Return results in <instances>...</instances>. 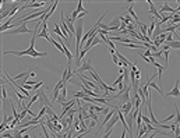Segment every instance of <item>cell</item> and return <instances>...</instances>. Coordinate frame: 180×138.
Listing matches in <instances>:
<instances>
[{
  "mask_svg": "<svg viewBox=\"0 0 180 138\" xmlns=\"http://www.w3.org/2000/svg\"><path fill=\"white\" fill-rule=\"evenodd\" d=\"M130 94H131V85H127L123 91H119L116 95H112V99H119L122 105L130 102Z\"/></svg>",
  "mask_w": 180,
  "mask_h": 138,
  "instance_id": "7a4b0ae2",
  "label": "cell"
},
{
  "mask_svg": "<svg viewBox=\"0 0 180 138\" xmlns=\"http://www.w3.org/2000/svg\"><path fill=\"white\" fill-rule=\"evenodd\" d=\"M179 80H176L175 82V87H173L172 91H169L166 94V96H173V98H180V88H179Z\"/></svg>",
  "mask_w": 180,
  "mask_h": 138,
  "instance_id": "30bf717a",
  "label": "cell"
},
{
  "mask_svg": "<svg viewBox=\"0 0 180 138\" xmlns=\"http://www.w3.org/2000/svg\"><path fill=\"white\" fill-rule=\"evenodd\" d=\"M141 119H142V122L145 123V124H148V126H149V124H152V123H151V120H149V119L144 113H141Z\"/></svg>",
  "mask_w": 180,
  "mask_h": 138,
  "instance_id": "603a6c76",
  "label": "cell"
},
{
  "mask_svg": "<svg viewBox=\"0 0 180 138\" xmlns=\"http://www.w3.org/2000/svg\"><path fill=\"white\" fill-rule=\"evenodd\" d=\"M36 100H39V94H38V92H35V95H34V96H32L31 99H30V102H28V103H27V106H28V107H30V106H31L32 103H35V102H36Z\"/></svg>",
  "mask_w": 180,
  "mask_h": 138,
  "instance_id": "d6986e66",
  "label": "cell"
},
{
  "mask_svg": "<svg viewBox=\"0 0 180 138\" xmlns=\"http://www.w3.org/2000/svg\"><path fill=\"white\" fill-rule=\"evenodd\" d=\"M138 112L140 110H137L135 107H134L133 110L130 112V113L126 116V122H127V126H128V134L134 137V133H133V127H134V120L137 119V116H138Z\"/></svg>",
  "mask_w": 180,
  "mask_h": 138,
  "instance_id": "3957f363",
  "label": "cell"
},
{
  "mask_svg": "<svg viewBox=\"0 0 180 138\" xmlns=\"http://www.w3.org/2000/svg\"><path fill=\"white\" fill-rule=\"evenodd\" d=\"M152 66L158 68V80H159V87H161V82H162V74H164V71L166 70V67H165V66H161L158 61H155Z\"/></svg>",
  "mask_w": 180,
  "mask_h": 138,
  "instance_id": "7c38bea8",
  "label": "cell"
},
{
  "mask_svg": "<svg viewBox=\"0 0 180 138\" xmlns=\"http://www.w3.org/2000/svg\"><path fill=\"white\" fill-rule=\"evenodd\" d=\"M4 33H10V35H20V33H34V31H32L31 28H28L25 24H21L20 27H17L16 29H10V31H7V32Z\"/></svg>",
  "mask_w": 180,
  "mask_h": 138,
  "instance_id": "277c9868",
  "label": "cell"
},
{
  "mask_svg": "<svg viewBox=\"0 0 180 138\" xmlns=\"http://www.w3.org/2000/svg\"><path fill=\"white\" fill-rule=\"evenodd\" d=\"M154 78H155V75H152V77L149 78L148 81H147V84H145L144 87H148V88H149V87H151V88H154V89H157L158 92H159V94L162 95V98H166V94H165V92H164V89H162V88H161V87H159L158 84H155V82H154Z\"/></svg>",
  "mask_w": 180,
  "mask_h": 138,
  "instance_id": "52a82bcc",
  "label": "cell"
},
{
  "mask_svg": "<svg viewBox=\"0 0 180 138\" xmlns=\"http://www.w3.org/2000/svg\"><path fill=\"white\" fill-rule=\"evenodd\" d=\"M166 45H169L170 49H177V50H180V41L179 42L173 41V42H170V43H166Z\"/></svg>",
  "mask_w": 180,
  "mask_h": 138,
  "instance_id": "ffe728a7",
  "label": "cell"
},
{
  "mask_svg": "<svg viewBox=\"0 0 180 138\" xmlns=\"http://www.w3.org/2000/svg\"><path fill=\"white\" fill-rule=\"evenodd\" d=\"M77 11H78L80 14H81V13H85V11H88L87 8H84V6H82V1H81V0L77 3Z\"/></svg>",
  "mask_w": 180,
  "mask_h": 138,
  "instance_id": "44dd1931",
  "label": "cell"
},
{
  "mask_svg": "<svg viewBox=\"0 0 180 138\" xmlns=\"http://www.w3.org/2000/svg\"><path fill=\"white\" fill-rule=\"evenodd\" d=\"M6 55H14L17 57L21 56H31V57H45L47 56V52H38V50H31V49H25V50H11V52H3V56Z\"/></svg>",
  "mask_w": 180,
  "mask_h": 138,
  "instance_id": "6da1fadb",
  "label": "cell"
},
{
  "mask_svg": "<svg viewBox=\"0 0 180 138\" xmlns=\"http://www.w3.org/2000/svg\"><path fill=\"white\" fill-rule=\"evenodd\" d=\"M119 120H120V119H119V116H117V114H116V116H113V119H112V120H110V122L108 123L106 126H105V131L112 130V128L115 127V124H116V123H117Z\"/></svg>",
  "mask_w": 180,
  "mask_h": 138,
  "instance_id": "5bb4252c",
  "label": "cell"
},
{
  "mask_svg": "<svg viewBox=\"0 0 180 138\" xmlns=\"http://www.w3.org/2000/svg\"><path fill=\"white\" fill-rule=\"evenodd\" d=\"M42 87H43V82H42V81L36 82V84L34 85V92H36V91L39 89V88H42Z\"/></svg>",
  "mask_w": 180,
  "mask_h": 138,
  "instance_id": "cb8c5ba5",
  "label": "cell"
},
{
  "mask_svg": "<svg viewBox=\"0 0 180 138\" xmlns=\"http://www.w3.org/2000/svg\"><path fill=\"white\" fill-rule=\"evenodd\" d=\"M88 73L91 74V78H92V80H94V81L96 82V84H98V87L101 88V85L103 84V81H102V78L99 77V74L96 73L95 70H91V71H88Z\"/></svg>",
  "mask_w": 180,
  "mask_h": 138,
  "instance_id": "4fadbf2b",
  "label": "cell"
},
{
  "mask_svg": "<svg viewBox=\"0 0 180 138\" xmlns=\"http://www.w3.org/2000/svg\"><path fill=\"white\" fill-rule=\"evenodd\" d=\"M148 4H149V10L147 11V14H149L151 17H154V18H157L158 16H159V11L157 10V7H155V4H154V1H151V0H148Z\"/></svg>",
  "mask_w": 180,
  "mask_h": 138,
  "instance_id": "8fae6325",
  "label": "cell"
},
{
  "mask_svg": "<svg viewBox=\"0 0 180 138\" xmlns=\"http://www.w3.org/2000/svg\"><path fill=\"white\" fill-rule=\"evenodd\" d=\"M108 25H109V27H119V28H120V25H122V18H120V16L115 17Z\"/></svg>",
  "mask_w": 180,
  "mask_h": 138,
  "instance_id": "e0dca14e",
  "label": "cell"
},
{
  "mask_svg": "<svg viewBox=\"0 0 180 138\" xmlns=\"http://www.w3.org/2000/svg\"><path fill=\"white\" fill-rule=\"evenodd\" d=\"M91 70H94V67H92V64H91V60H89V59H84L81 67L74 73V75H76V74H82L84 71H91Z\"/></svg>",
  "mask_w": 180,
  "mask_h": 138,
  "instance_id": "8992f818",
  "label": "cell"
},
{
  "mask_svg": "<svg viewBox=\"0 0 180 138\" xmlns=\"http://www.w3.org/2000/svg\"><path fill=\"white\" fill-rule=\"evenodd\" d=\"M112 60H113V63H115V64H117L119 61H120V60H119V57L116 56V53H115V55H112Z\"/></svg>",
  "mask_w": 180,
  "mask_h": 138,
  "instance_id": "4316f807",
  "label": "cell"
},
{
  "mask_svg": "<svg viewBox=\"0 0 180 138\" xmlns=\"http://www.w3.org/2000/svg\"><path fill=\"white\" fill-rule=\"evenodd\" d=\"M23 138H30V135H28V134H24V137Z\"/></svg>",
  "mask_w": 180,
  "mask_h": 138,
  "instance_id": "4dcf8cb0",
  "label": "cell"
},
{
  "mask_svg": "<svg viewBox=\"0 0 180 138\" xmlns=\"http://www.w3.org/2000/svg\"><path fill=\"white\" fill-rule=\"evenodd\" d=\"M66 98H67V88H66V87H63L62 92H60V96L57 98V102H59V103H64Z\"/></svg>",
  "mask_w": 180,
  "mask_h": 138,
  "instance_id": "9a60e30c",
  "label": "cell"
},
{
  "mask_svg": "<svg viewBox=\"0 0 180 138\" xmlns=\"http://www.w3.org/2000/svg\"><path fill=\"white\" fill-rule=\"evenodd\" d=\"M144 55H145V56H147V57H151V56H152V52H151L149 49H147V52H145Z\"/></svg>",
  "mask_w": 180,
  "mask_h": 138,
  "instance_id": "f1b7e54d",
  "label": "cell"
},
{
  "mask_svg": "<svg viewBox=\"0 0 180 138\" xmlns=\"http://www.w3.org/2000/svg\"><path fill=\"white\" fill-rule=\"evenodd\" d=\"M133 3H134V1L131 0V1H130V7H128V10H127V11L131 14V17H133L134 20H135V24L138 25V24H140V21H138V17H137V14L134 13V10H133Z\"/></svg>",
  "mask_w": 180,
  "mask_h": 138,
  "instance_id": "ac0fdd59",
  "label": "cell"
},
{
  "mask_svg": "<svg viewBox=\"0 0 180 138\" xmlns=\"http://www.w3.org/2000/svg\"><path fill=\"white\" fill-rule=\"evenodd\" d=\"M133 109H134V100L133 99H130V102H127V103H124V105H122V107H120V110L123 112L124 116H127V114L133 110Z\"/></svg>",
  "mask_w": 180,
  "mask_h": 138,
  "instance_id": "9c48e42d",
  "label": "cell"
},
{
  "mask_svg": "<svg viewBox=\"0 0 180 138\" xmlns=\"http://www.w3.org/2000/svg\"><path fill=\"white\" fill-rule=\"evenodd\" d=\"M112 133H113V128H112V130H108V131H106V133H105V135H103L102 138H110V134H112Z\"/></svg>",
  "mask_w": 180,
  "mask_h": 138,
  "instance_id": "83f0119b",
  "label": "cell"
},
{
  "mask_svg": "<svg viewBox=\"0 0 180 138\" xmlns=\"http://www.w3.org/2000/svg\"><path fill=\"white\" fill-rule=\"evenodd\" d=\"M38 94H39V105L42 106V107H45V106H52V100H49L46 96V89L45 88H41V89L36 91Z\"/></svg>",
  "mask_w": 180,
  "mask_h": 138,
  "instance_id": "5b68a950",
  "label": "cell"
},
{
  "mask_svg": "<svg viewBox=\"0 0 180 138\" xmlns=\"http://www.w3.org/2000/svg\"><path fill=\"white\" fill-rule=\"evenodd\" d=\"M175 113H176V123L175 124H180V112L177 109V106H175Z\"/></svg>",
  "mask_w": 180,
  "mask_h": 138,
  "instance_id": "7402d4cb",
  "label": "cell"
},
{
  "mask_svg": "<svg viewBox=\"0 0 180 138\" xmlns=\"http://www.w3.org/2000/svg\"><path fill=\"white\" fill-rule=\"evenodd\" d=\"M1 138H14V135H13L11 133L6 131V133H1Z\"/></svg>",
  "mask_w": 180,
  "mask_h": 138,
  "instance_id": "d4e9b609",
  "label": "cell"
},
{
  "mask_svg": "<svg viewBox=\"0 0 180 138\" xmlns=\"http://www.w3.org/2000/svg\"><path fill=\"white\" fill-rule=\"evenodd\" d=\"M158 11H159V14H161V16H164L165 13H170V14H176V8H172V7H170L168 1H164V4H162V7H161V10H158Z\"/></svg>",
  "mask_w": 180,
  "mask_h": 138,
  "instance_id": "ba28073f",
  "label": "cell"
},
{
  "mask_svg": "<svg viewBox=\"0 0 180 138\" xmlns=\"http://www.w3.org/2000/svg\"><path fill=\"white\" fill-rule=\"evenodd\" d=\"M70 94L74 96V99H82L87 95L84 91H70Z\"/></svg>",
  "mask_w": 180,
  "mask_h": 138,
  "instance_id": "2e32d148",
  "label": "cell"
},
{
  "mask_svg": "<svg viewBox=\"0 0 180 138\" xmlns=\"http://www.w3.org/2000/svg\"><path fill=\"white\" fill-rule=\"evenodd\" d=\"M96 124H98V123L95 122V120H91V122H89V124H88V128H89V130H92Z\"/></svg>",
  "mask_w": 180,
  "mask_h": 138,
  "instance_id": "484cf974",
  "label": "cell"
},
{
  "mask_svg": "<svg viewBox=\"0 0 180 138\" xmlns=\"http://www.w3.org/2000/svg\"><path fill=\"white\" fill-rule=\"evenodd\" d=\"M35 75H36V71H31V73H30V77H31V78H35Z\"/></svg>",
  "mask_w": 180,
  "mask_h": 138,
  "instance_id": "f546056e",
  "label": "cell"
}]
</instances>
